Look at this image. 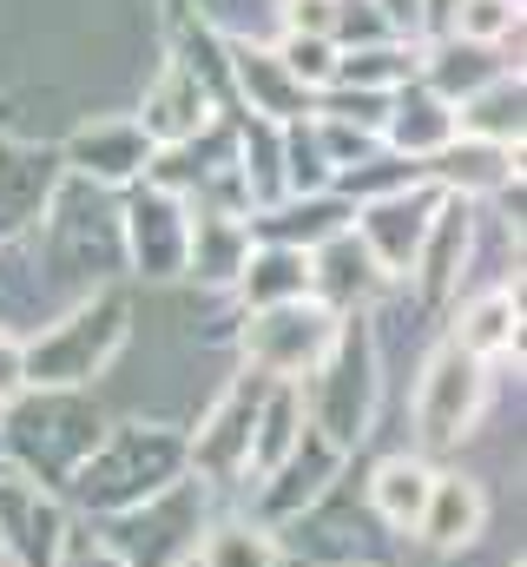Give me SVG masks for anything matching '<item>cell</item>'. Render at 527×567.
<instances>
[{
    "mask_svg": "<svg viewBox=\"0 0 527 567\" xmlns=\"http://www.w3.org/2000/svg\"><path fill=\"white\" fill-rule=\"evenodd\" d=\"M264 383L258 370H238L211 410L198 416V429L185 435V475L205 482L211 495H245L251 482V429H258V403H264Z\"/></svg>",
    "mask_w": 527,
    "mask_h": 567,
    "instance_id": "9",
    "label": "cell"
},
{
    "mask_svg": "<svg viewBox=\"0 0 527 567\" xmlns=\"http://www.w3.org/2000/svg\"><path fill=\"white\" fill-rule=\"evenodd\" d=\"M482 535H488V488H482V475L435 468V488H428V508L415 522V542L435 548V555H462Z\"/></svg>",
    "mask_w": 527,
    "mask_h": 567,
    "instance_id": "21",
    "label": "cell"
},
{
    "mask_svg": "<svg viewBox=\"0 0 527 567\" xmlns=\"http://www.w3.org/2000/svg\"><path fill=\"white\" fill-rule=\"evenodd\" d=\"M53 567H126L113 548H106V535L100 528H86L80 515H73V528H66V542H60V561Z\"/></svg>",
    "mask_w": 527,
    "mask_h": 567,
    "instance_id": "32",
    "label": "cell"
},
{
    "mask_svg": "<svg viewBox=\"0 0 527 567\" xmlns=\"http://www.w3.org/2000/svg\"><path fill=\"white\" fill-rule=\"evenodd\" d=\"M211 515H218V495H211L205 482L178 475V482L158 488L152 502H138V508L113 515V522H93V528L106 535V548L126 567H185L198 555Z\"/></svg>",
    "mask_w": 527,
    "mask_h": 567,
    "instance_id": "6",
    "label": "cell"
},
{
    "mask_svg": "<svg viewBox=\"0 0 527 567\" xmlns=\"http://www.w3.org/2000/svg\"><path fill=\"white\" fill-rule=\"evenodd\" d=\"M270 53L283 60V73L297 80V86H310V93H323L330 86V73H337V47L323 40V33H277L270 40Z\"/></svg>",
    "mask_w": 527,
    "mask_h": 567,
    "instance_id": "30",
    "label": "cell"
},
{
    "mask_svg": "<svg viewBox=\"0 0 527 567\" xmlns=\"http://www.w3.org/2000/svg\"><path fill=\"white\" fill-rule=\"evenodd\" d=\"M251 258V225L238 212H211L192 205V231H185V278L198 284L205 297H231L238 271Z\"/></svg>",
    "mask_w": 527,
    "mask_h": 567,
    "instance_id": "20",
    "label": "cell"
},
{
    "mask_svg": "<svg viewBox=\"0 0 527 567\" xmlns=\"http://www.w3.org/2000/svg\"><path fill=\"white\" fill-rule=\"evenodd\" d=\"M343 567H370V561H343Z\"/></svg>",
    "mask_w": 527,
    "mask_h": 567,
    "instance_id": "38",
    "label": "cell"
},
{
    "mask_svg": "<svg viewBox=\"0 0 527 567\" xmlns=\"http://www.w3.org/2000/svg\"><path fill=\"white\" fill-rule=\"evenodd\" d=\"M132 343V297L120 284L73 297L66 310H53L46 323H33L20 337L27 350V390H93L120 350Z\"/></svg>",
    "mask_w": 527,
    "mask_h": 567,
    "instance_id": "3",
    "label": "cell"
},
{
    "mask_svg": "<svg viewBox=\"0 0 527 567\" xmlns=\"http://www.w3.org/2000/svg\"><path fill=\"white\" fill-rule=\"evenodd\" d=\"M60 185H66L60 145L0 133V245H20V238H33Z\"/></svg>",
    "mask_w": 527,
    "mask_h": 567,
    "instance_id": "14",
    "label": "cell"
},
{
    "mask_svg": "<svg viewBox=\"0 0 527 567\" xmlns=\"http://www.w3.org/2000/svg\"><path fill=\"white\" fill-rule=\"evenodd\" d=\"M448 33L455 40H475V47H508L521 33V0H462Z\"/></svg>",
    "mask_w": 527,
    "mask_h": 567,
    "instance_id": "31",
    "label": "cell"
},
{
    "mask_svg": "<svg viewBox=\"0 0 527 567\" xmlns=\"http://www.w3.org/2000/svg\"><path fill=\"white\" fill-rule=\"evenodd\" d=\"M428 488H435V462L428 455H415V449H395L383 455L376 468H370V482H363V495H370V515L390 528V535H415V522H422V508H428Z\"/></svg>",
    "mask_w": 527,
    "mask_h": 567,
    "instance_id": "25",
    "label": "cell"
},
{
    "mask_svg": "<svg viewBox=\"0 0 527 567\" xmlns=\"http://www.w3.org/2000/svg\"><path fill=\"white\" fill-rule=\"evenodd\" d=\"M0 120H7V100H0Z\"/></svg>",
    "mask_w": 527,
    "mask_h": 567,
    "instance_id": "39",
    "label": "cell"
},
{
    "mask_svg": "<svg viewBox=\"0 0 527 567\" xmlns=\"http://www.w3.org/2000/svg\"><path fill=\"white\" fill-rule=\"evenodd\" d=\"M376 140H383V152L409 158V165H428L442 145L455 140V106H448L442 93H428L422 80H409L402 93H390Z\"/></svg>",
    "mask_w": 527,
    "mask_h": 567,
    "instance_id": "23",
    "label": "cell"
},
{
    "mask_svg": "<svg viewBox=\"0 0 527 567\" xmlns=\"http://www.w3.org/2000/svg\"><path fill=\"white\" fill-rule=\"evenodd\" d=\"M238 310H270V303H297L310 297V258L290 245H251L245 271H238Z\"/></svg>",
    "mask_w": 527,
    "mask_h": 567,
    "instance_id": "27",
    "label": "cell"
},
{
    "mask_svg": "<svg viewBox=\"0 0 527 567\" xmlns=\"http://www.w3.org/2000/svg\"><path fill=\"white\" fill-rule=\"evenodd\" d=\"M422 178H428L442 198H462V205H475V198H508V192L521 185V152H502V145H482V140H462V133H455V140L422 165Z\"/></svg>",
    "mask_w": 527,
    "mask_h": 567,
    "instance_id": "18",
    "label": "cell"
},
{
    "mask_svg": "<svg viewBox=\"0 0 527 567\" xmlns=\"http://www.w3.org/2000/svg\"><path fill=\"white\" fill-rule=\"evenodd\" d=\"M185 567H192V561H185Z\"/></svg>",
    "mask_w": 527,
    "mask_h": 567,
    "instance_id": "42",
    "label": "cell"
},
{
    "mask_svg": "<svg viewBox=\"0 0 527 567\" xmlns=\"http://www.w3.org/2000/svg\"><path fill=\"white\" fill-rule=\"evenodd\" d=\"M395 40H422V0H370Z\"/></svg>",
    "mask_w": 527,
    "mask_h": 567,
    "instance_id": "35",
    "label": "cell"
},
{
    "mask_svg": "<svg viewBox=\"0 0 527 567\" xmlns=\"http://www.w3.org/2000/svg\"><path fill=\"white\" fill-rule=\"evenodd\" d=\"M502 73H521V66H508V53H502V47H475V40H455V33L428 40V47H422V60H415V80H422L428 93H442L448 106L475 100V93H482V86H495Z\"/></svg>",
    "mask_w": 527,
    "mask_h": 567,
    "instance_id": "24",
    "label": "cell"
},
{
    "mask_svg": "<svg viewBox=\"0 0 527 567\" xmlns=\"http://www.w3.org/2000/svg\"><path fill=\"white\" fill-rule=\"evenodd\" d=\"M0 567H13V555H7V535H0Z\"/></svg>",
    "mask_w": 527,
    "mask_h": 567,
    "instance_id": "37",
    "label": "cell"
},
{
    "mask_svg": "<svg viewBox=\"0 0 527 567\" xmlns=\"http://www.w3.org/2000/svg\"><path fill=\"white\" fill-rule=\"evenodd\" d=\"M415 60H422V47H415V40L350 47V53H337L330 86H350V93H376V100H390V93H402V86L415 80Z\"/></svg>",
    "mask_w": 527,
    "mask_h": 567,
    "instance_id": "29",
    "label": "cell"
},
{
    "mask_svg": "<svg viewBox=\"0 0 527 567\" xmlns=\"http://www.w3.org/2000/svg\"><path fill=\"white\" fill-rule=\"evenodd\" d=\"M455 7H462V0H422V33L442 40V33L455 27Z\"/></svg>",
    "mask_w": 527,
    "mask_h": 567,
    "instance_id": "36",
    "label": "cell"
},
{
    "mask_svg": "<svg viewBox=\"0 0 527 567\" xmlns=\"http://www.w3.org/2000/svg\"><path fill=\"white\" fill-rule=\"evenodd\" d=\"M27 390V350H20V330L0 323V410Z\"/></svg>",
    "mask_w": 527,
    "mask_h": 567,
    "instance_id": "34",
    "label": "cell"
},
{
    "mask_svg": "<svg viewBox=\"0 0 527 567\" xmlns=\"http://www.w3.org/2000/svg\"><path fill=\"white\" fill-rule=\"evenodd\" d=\"M350 218H356V205L337 198V192H283L277 205L251 212L245 225H251V245H290V251L310 258L317 245H330L337 231H350Z\"/></svg>",
    "mask_w": 527,
    "mask_h": 567,
    "instance_id": "19",
    "label": "cell"
},
{
    "mask_svg": "<svg viewBox=\"0 0 527 567\" xmlns=\"http://www.w3.org/2000/svg\"><path fill=\"white\" fill-rule=\"evenodd\" d=\"M468 251H475V205L442 198V212H435V225H428V238H422V251H415V265H409L402 290H415L428 310H435V303H448V297L462 290Z\"/></svg>",
    "mask_w": 527,
    "mask_h": 567,
    "instance_id": "17",
    "label": "cell"
},
{
    "mask_svg": "<svg viewBox=\"0 0 527 567\" xmlns=\"http://www.w3.org/2000/svg\"><path fill=\"white\" fill-rule=\"evenodd\" d=\"M152 152L158 145L145 140V126L132 113H93L60 140V165H66V178H86L100 192H132L152 165Z\"/></svg>",
    "mask_w": 527,
    "mask_h": 567,
    "instance_id": "11",
    "label": "cell"
},
{
    "mask_svg": "<svg viewBox=\"0 0 527 567\" xmlns=\"http://www.w3.org/2000/svg\"><path fill=\"white\" fill-rule=\"evenodd\" d=\"M132 120L145 126V140L165 152V145L198 140L205 126H218V120H231V113H225V100H218L198 73H185L178 60H165V66L152 73V86H145V100H138Z\"/></svg>",
    "mask_w": 527,
    "mask_h": 567,
    "instance_id": "15",
    "label": "cell"
},
{
    "mask_svg": "<svg viewBox=\"0 0 527 567\" xmlns=\"http://www.w3.org/2000/svg\"><path fill=\"white\" fill-rule=\"evenodd\" d=\"M185 475V429L172 423H106L93 442V455L73 468V482L60 488L66 515L80 522H113L138 502H152L158 488H172Z\"/></svg>",
    "mask_w": 527,
    "mask_h": 567,
    "instance_id": "1",
    "label": "cell"
},
{
    "mask_svg": "<svg viewBox=\"0 0 527 567\" xmlns=\"http://www.w3.org/2000/svg\"><path fill=\"white\" fill-rule=\"evenodd\" d=\"M527 86L521 73H502L495 86H482L475 100L455 106V133L462 140H482V145H502V152H521V133H527Z\"/></svg>",
    "mask_w": 527,
    "mask_h": 567,
    "instance_id": "26",
    "label": "cell"
},
{
    "mask_svg": "<svg viewBox=\"0 0 527 567\" xmlns=\"http://www.w3.org/2000/svg\"><path fill=\"white\" fill-rule=\"evenodd\" d=\"M225 86H231V113L238 120H258V126H297L317 106V93L297 86L270 47L238 40V33H225Z\"/></svg>",
    "mask_w": 527,
    "mask_h": 567,
    "instance_id": "12",
    "label": "cell"
},
{
    "mask_svg": "<svg viewBox=\"0 0 527 567\" xmlns=\"http://www.w3.org/2000/svg\"><path fill=\"white\" fill-rule=\"evenodd\" d=\"M337 0H277V33H323L330 40Z\"/></svg>",
    "mask_w": 527,
    "mask_h": 567,
    "instance_id": "33",
    "label": "cell"
},
{
    "mask_svg": "<svg viewBox=\"0 0 527 567\" xmlns=\"http://www.w3.org/2000/svg\"><path fill=\"white\" fill-rule=\"evenodd\" d=\"M448 343L468 350L475 363H502L521 350V284H482L448 323Z\"/></svg>",
    "mask_w": 527,
    "mask_h": 567,
    "instance_id": "22",
    "label": "cell"
},
{
    "mask_svg": "<svg viewBox=\"0 0 527 567\" xmlns=\"http://www.w3.org/2000/svg\"><path fill=\"white\" fill-rule=\"evenodd\" d=\"M192 567H283V535H270V528L251 522L245 508L211 515V528H205Z\"/></svg>",
    "mask_w": 527,
    "mask_h": 567,
    "instance_id": "28",
    "label": "cell"
},
{
    "mask_svg": "<svg viewBox=\"0 0 527 567\" xmlns=\"http://www.w3.org/2000/svg\"><path fill=\"white\" fill-rule=\"evenodd\" d=\"M435 212H442V192H435L428 178H415V185H402V192H390V198L356 205L350 231H356L363 251L383 265V278L402 284L409 265H415V251H422V238H428V225H435Z\"/></svg>",
    "mask_w": 527,
    "mask_h": 567,
    "instance_id": "13",
    "label": "cell"
},
{
    "mask_svg": "<svg viewBox=\"0 0 527 567\" xmlns=\"http://www.w3.org/2000/svg\"><path fill=\"white\" fill-rule=\"evenodd\" d=\"M40 271L53 284H66V303L86 297V290H106V284L126 278V245H120V198L86 185V178H66L40 218V231L27 238Z\"/></svg>",
    "mask_w": 527,
    "mask_h": 567,
    "instance_id": "4",
    "label": "cell"
},
{
    "mask_svg": "<svg viewBox=\"0 0 527 567\" xmlns=\"http://www.w3.org/2000/svg\"><path fill=\"white\" fill-rule=\"evenodd\" d=\"M100 435H106V410L93 403V390H20L0 410V462L20 482L60 495Z\"/></svg>",
    "mask_w": 527,
    "mask_h": 567,
    "instance_id": "2",
    "label": "cell"
},
{
    "mask_svg": "<svg viewBox=\"0 0 527 567\" xmlns=\"http://www.w3.org/2000/svg\"><path fill=\"white\" fill-rule=\"evenodd\" d=\"M0 468H7V462H0Z\"/></svg>",
    "mask_w": 527,
    "mask_h": 567,
    "instance_id": "41",
    "label": "cell"
},
{
    "mask_svg": "<svg viewBox=\"0 0 527 567\" xmlns=\"http://www.w3.org/2000/svg\"><path fill=\"white\" fill-rule=\"evenodd\" d=\"M488 410V363H475L468 350H455L448 337L422 357L415 370V396H409V429H415V455H448L462 449Z\"/></svg>",
    "mask_w": 527,
    "mask_h": 567,
    "instance_id": "7",
    "label": "cell"
},
{
    "mask_svg": "<svg viewBox=\"0 0 527 567\" xmlns=\"http://www.w3.org/2000/svg\"><path fill=\"white\" fill-rule=\"evenodd\" d=\"M337 330H343L337 310H323L317 297H297V303L245 310L231 343H238L245 370H258L264 383H303L323 363V350L337 343Z\"/></svg>",
    "mask_w": 527,
    "mask_h": 567,
    "instance_id": "8",
    "label": "cell"
},
{
    "mask_svg": "<svg viewBox=\"0 0 527 567\" xmlns=\"http://www.w3.org/2000/svg\"><path fill=\"white\" fill-rule=\"evenodd\" d=\"M185 231H192V205L158 192V185H132L120 198V245H126V271L145 284L185 278Z\"/></svg>",
    "mask_w": 527,
    "mask_h": 567,
    "instance_id": "10",
    "label": "cell"
},
{
    "mask_svg": "<svg viewBox=\"0 0 527 567\" xmlns=\"http://www.w3.org/2000/svg\"><path fill=\"white\" fill-rule=\"evenodd\" d=\"M508 567H521V561H508Z\"/></svg>",
    "mask_w": 527,
    "mask_h": 567,
    "instance_id": "40",
    "label": "cell"
},
{
    "mask_svg": "<svg viewBox=\"0 0 527 567\" xmlns=\"http://www.w3.org/2000/svg\"><path fill=\"white\" fill-rule=\"evenodd\" d=\"M390 290L395 284L383 278V265L363 251L356 231H337L330 245L310 251V297H317L323 310H337V317H370V303L390 297Z\"/></svg>",
    "mask_w": 527,
    "mask_h": 567,
    "instance_id": "16",
    "label": "cell"
},
{
    "mask_svg": "<svg viewBox=\"0 0 527 567\" xmlns=\"http://www.w3.org/2000/svg\"><path fill=\"white\" fill-rule=\"evenodd\" d=\"M303 396V423L317 442H330L337 455H356L376 429L383 410V343L370 330V317H343L337 343L323 350V363L297 383Z\"/></svg>",
    "mask_w": 527,
    "mask_h": 567,
    "instance_id": "5",
    "label": "cell"
}]
</instances>
